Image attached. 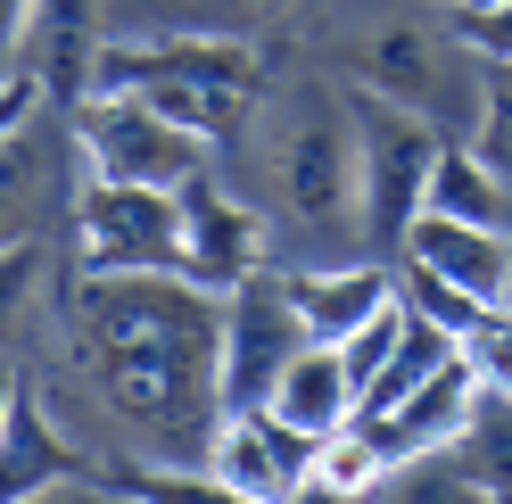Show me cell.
Segmentation results:
<instances>
[{"mask_svg":"<svg viewBox=\"0 0 512 504\" xmlns=\"http://www.w3.org/2000/svg\"><path fill=\"white\" fill-rule=\"evenodd\" d=\"M67 331L116 447L149 455V471H166V488H215L207 455L232 414L223 290L190 273H83Z\"/></svg>","mask_w":512,"mask_h":504,"instance_id":"1","label":"cell"},{"mask_svg":"<svg viewBox=\"0 0 512 504\" xmlns=\"http://www.w3.org/2000/svg\"><path fill=\"white\" fill-rule=\"evenodd\" d=\"M223 157L248 174L240 191L273 215V232L298 257H356L364 248V166H356V83L306 67L290 83H265L256 116Z\"/></svg>","mask_w":512,"mask_h":504,"instance_id":"2","label":"cell"},{"mask_svg":"<svg viewBox=\"0 0 512 504\" xmlns=\"http://www.w3.org/2000/svg\"><path fill=\"white\" fill-rule=\"evenodd\" d=\"M347 42V83L389 91L413 116H430L446 141L479 133V100H488V58L479 42L455 25V9H430V0H380L356 9L339 25Z\"/></svg>","mask_w":512,"mask_h":504,"instance_id":"3","label":"cell"},{"mask_svg":"<svg viewBox=\"0 0 512 504\" xmlns=\"http://www.w3.org/2000/svg\"><path fill=\"white\" fill-rule=\"evenodd\" d=\"M438 149H446V133L430 116H413L405 100L356 83V166H364V248L372 257H397L405 232L422 224Z\"/></svg>","mask_w":512,"mask_h":504,"instance_id":"4","label":"cell"},{"mask_svg":"<svg viewBox=\"0 0 512 504\" xmlns=\"http://www.w3.org/2000/svg\"><path fill=\"white\" fill-rule=\"evenodd\" d=\"M75 149L100 182H157V191H190L199 174H215V141L174 124L166 108H149L141 91H91L75 116Z\"/></svg>","mask_w":512,"mask_h":504,"instance_id":"5","label":"cell"},{"mask_svg":"<svg viewBox=\"0 0 512 504\" xmlns=\"http://www.w3.org/2000/svg\"><path fill=\"white\" fill-rule=\"evenodd\" d=\"M83 273H182V191L157 182H83L75 199Z\"/></svg>","mask_w":512,"mask_h":504,"instance_id":"6","label":"cell"},{"mask_svg":"<svg viewBox=\"0 0 512 504\" xmlns=\"http://www.w3.org/2000/svg\"><path fill=\"white\" fill-rule=\"evenodd\" d=\"M306 339H314V323H306V306H298L281 265L248 273L240 290H223V389H232V405H265Z\"/></svg>","mask_w":512,"mask_h":504,"instance_id":"7","label":"cell"},{"mask_svg":"<svg viewBox=\"0 0 512 504\" xmlns=\"http://www.w3.org/2000/svg\"><path fill=\"white\" fill-rule=\"evenodd\" d=\"M281 265V232L248 191H223L215 174H199L182 191V273L207 290H240L248 273Z\"/></svg>","mask_w":512,"mask_h":504,"instance_id":"8","label":"cell"},{"mask_svg":"<svg viewBox=\"0 0 512 504\" xmlns=\"http://www.w3.org/2000/svg\"><path fill=\"white\" fill-rule=\"evenodd\" d=\"M314 447L323 438L281 422L273 405H232L223 414V438L207 455V480L240 504H273V496H314Z\"/></svg>","mask_w":512,"mask_h":504,"instance_id":"9","label":"cell"},{"mask_svg":"<svg viewBox=\"0 0 512 504\" xmlns=\"http://www.w3.org/2000/svg\"><path fill=\"white\" fill-rule=\"evenodd\" d=\"M397 265H430L455 290H471L479 306H512V232L504 224H471V215L422 207V224L405 232Z\"/></svg>","mask_w":512,"mask_h":504,"instance_id":"10","label":"cell"},{"mask_svg":"<svg viewBox=\"0 0 512 504\" xmlns=\"http://www.w3.org/2000/svg\"><path fill=\"white\" fill-rule=\"evenodd\" d=\"M281 273H290L314 339H347L380 306H397V257H372V248H356V257H298Z\"/></svg>","mask_w":512,"mask_h":504,"instance_id":"11","label":"cell"},{"mask_svg":"<svg viewBox=\"0 0 512 504\" xmlns=\"http://www.w3.org/2000/svg\"><path fill=\"white\" fill-rule=\"evenodd\" d=\"M471 397H479V372H471V356H455V364H438L422 389H405V397H389V405H372V414H356V422H364L397 463H413V455L446 447V438L471 422Z\"/></svg>","mask_w":512,"mask_h":504,"instance_id":"12","label":"cell"},{"mask_svg":"<svg viewBox=\"0 0 512 504\" xmlns=\"http://www.w3.org/2000/svg\"><path fill=\"white\" fill-rule=\"evenodd\" d=\"M273 414L281 422H298V430H314V438H331V430H347L364 414V397H356V372H347V356H339V339H306V348L290 356V372L273 381Z\"/></svg>","mask_w":512,"mask_h":504,"instance_id":"13","label":"cell"},{"mask_svg":"<svg viewBox=\"0 0 512 504\" xmlns=\"http://www.w3.org/2000/svg\"><path fill=\"white\" fill-rule=\"evenodd\" d=\"M455 455H463V480H471V496H512V389L479 381V397H471V422L455 430Z\"/></svg>","mask_w":512,"mask_h":504,"instance_id":"14","label":"cell"},{"mask_svg":"<svg viewBox=\"0 0 512 504\" xmlns=\"http://www.w3.org/2000/svg\"><path fill=\"white\" fill-rule=\"evenodd\" d=\"M430 207H446V215H471V224H504V232H512V199H504L496 166H488V157H479L471 141H446V149H438Z\"/></svg>","mask_w":512,"mask_h":504,"instance_id":"15","label":"cell"},{"mask_svg":"<svg viewBox=\"0 0 512 504\" xmlns=\"http://www.w3.org/2000/svg\"><path fill=\"white\" fill-rule=\"evenodd\" d=\"M389 471H397V455L364 422H347L314 447V496H372V488H389Z\"/></svg>","mask_w":512,"mask_h":504,"instance_id":"16","label":"cell"},{"mask_svg":"<svg viewBox=\"0 0 512 504\" xmlns=\"http://www.w3.org/2000/svg\"><path fill=\"white\" fill-rule=\"evenodd\" d=\"M471 149L496 166L504 199H512V58H488V100H479V133H471Z\"/></svg>","mask_w":512,"mask_h":504,"instance_id":"17","label":"cell"},{"mask_svg":"<svg viewBox=\"0 0 512 504\" xmlns=\"http://www.w3.org/2000/svg\"><path fill=\"white\" fill-rule=\"evenodd\" d=\"M91 9H100V34H108V42L182 34V25H199V0H91Z\"/></svg>","mask_w":512,"mask_h":504,"instance_id":"18","label":"cell"},{"mask_svg":"<svg viewBox=\"0 0 512 504\" xmlns=\"http://www.w3.org/2000/svg\"><path fill=\"white\" fill-rule=\"evenodd\" d=\"M397 339H405V298H397V306H380L372 323H356V331L339 339V356H347V372H356V397H364V389L380 381V372H389V356H397Z\"/></svg>","mask_w":512,"mask_h":504,"instance_id":"19","label":"cell"},{"mask_svg":"<svg viewBox=\"0 0 512 504\" xmlns=\"http://www.w3.org/2000/svg\"><path fill=\"white\" fill-rule=\"evenodd\" d=\"M306 0H199V25H223V34H248V25H281L298 17Z\"/></svg>","mask_w":512,"mask_h":504,"instance_id":"20","label":"cell"},{"mask_svg":"<svg viewBox=\"0 0 512 504\" xmlns=\"http://www.w3.org/2000/svg\"><path fill=\"white\" fill-rule=\"evenodd\" d=\"M455 25L479 42V58H512V0H504V9H488V17H455Z\"/></svg>","mask_w":512,"mask_h":504,"instance_id":"21","label":"cell"},{"mask_svg":"<svg viewBox=\"0 0 512 504\" xmlns=\"http://www.w3.org/2000/svg\"><path fill=\"white\" fill-rule=\"evenodd\" d=\"M455 17H488V9H504V0H446Z\"/></svg>","mask_w":512,"mask_h":504,"instance_id":"22","label":"cell"},{"mask_svg":"<svg viewBox=\"0 0 512 504\" xmlns=\"http://www.w3.org/2000/svg\"><path fill=\"white\" fill-rule=\"evenodd\" d=\"M430 9H446V0H430Z\"/></svg>","mask_w":512,"mask_h":504,"instance_id":"23","label":"cell"}]
</instances>
